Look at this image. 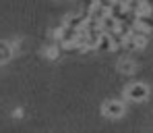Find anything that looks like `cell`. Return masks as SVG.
I'll list each match as a JSON object with an SVG mask.
<instances>
[{
    "label": "cell",
    "mask_w": 153,
    "mask_h": 133,
    "mask_svg": "<svg viewBox=\"0 0 153 133\" xmlns=\"http://www.w3.org/2000/svg\"><path fill=\"white\" fill-rule=\"evenodd\" d=\"M149 94H151V89L143 81H132V83H128L124 87V100H128V102L141 104V102H145L149 98Z\"/></svg>",
    "instance_id": "6da1fadb"
},
{
    "label": "cell",
    "mask_w": 153,
    "mask_h": 133,
    "mask_svg": "<svg viewBox=\"0 0 153 133\" xmlns=\"http://www.w3.org/2000/svg\"><path fill=\"white\" fill-rule=\"evenodd\" d=\"M124 112H126L124 100H114V98H110V100H105V102L102 104V114L105 116V119L116 121V119H122Z\"/></svg>",
    "instance_id": "7a4b0ae2"
},
{
    "label": "cell",
    "mask_w": 153,
    "mask_h": 133,
    "mask_svg": "<svg viewBox=\"0 0 153 133\" xmlns=\"http://www.w3.org/2000/svg\"><path fill=\"white\" fill-rule=\"evenodd\" d=\"M100 27H102L103 33H114V31H118V27H120V19H116L114 15H105L102 21H100Z\"/></svg>",
    "instance_id": "3957f363"
},
{
    "label": "cell",
    "mask_w": 153,
    "mask_h": 133,
    "mask_svg": "<svg viewBox=\"0 0 153 133\" xmlns=\"http://www.w3.org/2000/svg\"><path fill=\"white\" fill-rule=\"evenodd\" d=\"M134 27L137 29H143V31H147V33H153V15H137V19H134Z\"/></svg>",
    "instance_id": "277c9868"
},
{
    "label": "cell",
    "mask_w": 153,
    "mask_h": 133,
    "mask_svg": "<svg viewBox=\"0 0 153 133\" xmlns=\"http://www.w3.org/2000/svg\"><path fill=\"white\" fill-rule=\"evenodd\" d=\"M13 54H15V46H13L10 42H2V40H0V65L8 62V60L13 58Z\"/></svg>",
    "instance_id": "5b68a950"
},
{
    "label": "cell",
    "mask_w": 153,
    "mask_h": 133,
    "mask_svg": "<svg viewBox=\"0 0 153 133\" xmlns=\"http://www.w3.org/2000/svg\"><path fill=\"white\" fill-rule=\"evenodd\" d=\"M118 71H120L122 75H134L137 62H134L132 58H122V60H118Z\"/></svg>",
    "instance_id": "8992f818"
},
{
    "label": "cell",
    "mask_w": 153,
    "mask_h": 133,
    "mask_svg": "<svg viewBox=\"0 0 153 133\" xmlns=\"http://www.w3.org/2000/svg\"><path fill=\"white\" fill-rule=\"evenodd\" d=\"M85 23H87V15H85V17H83V15H71V17L64 21L66 27H73V29H79V31L85 27Z\"/></svg>",
    "instance_id": "52a82bcc"
},
{
    "label": "cell",
    "mask_w": 153,
    "mask_h": 133,
    "mask_svg": "<svg viewBox=\"0 0 153 133\" xmlns=\"http://www.w3.org/2000/svg\"><path fill=\"white\" fill-rule=\"evenodd\" d=\"M97 50H103V52L114 50V42H112V35H110V33H103L102 35V40H100V44H97Z\"/></svg>",
    "instance_id": "ba28073f"
},
{
    "label": "cell",
    "mask_w": 153,
    "mask_h": 133,
    "mask_svg": "<svg viewBox=\"0 0 153 133\" xmlns=\"http://www.w3.org/2000/svg\"><path fill=\"white\" fill-rule=\"evenodd\" d=\"M97 4H102L103 8H105V11L110 13V8H112V6L116 4V0H97Z\"/></svg>",
    "instance_id": "9c48e42d"
},
{
    "label": "cell",
    "mask_w": 153,
    "mask_h": 133,
    "mask_svg": "<svg viewBox=\"0 0 153 133\" xmlns=\"http://www.w3.org/2000/svg\"><path fill=\"white\" fill-rule=\"evenodd\" d=\"M46 56H48V58H56V56H58V48H56V46L46 48Z\"/></svg>",
    "instance_id": "30bf717a"
},
{
    "label": "cell",
    "mask_w": 153,
    "mask_h": 133,
    "mask_svg": "<svg viewBox=\"0 0 153 133\" xmlns=\"http://www.w3.org/2000/svg\"><path fill=\"white\" fill-rule=\"evenodd\" d=\"M116 2H120V4H126V6L130 4V0H116Z\"/></svg>",
    "instance_id": "8fae6325"
}]
</instances>
